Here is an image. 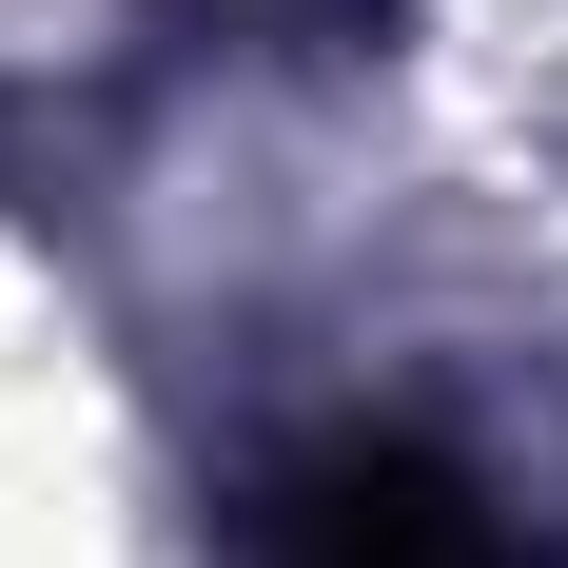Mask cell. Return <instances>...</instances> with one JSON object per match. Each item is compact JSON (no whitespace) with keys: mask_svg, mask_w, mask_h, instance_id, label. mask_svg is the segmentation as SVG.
<instances>
[{"mask_svg":"<svg viewBox=\"0 0 568 568\" xmlns=\"http://www.w3.org/2000/svg\"><path fill=\"white\" fill-rule=\"evenodd\" d=\"M255 568H510L490 490L452 452H393V432H334L314 470H275L255 510Z\"/></svg>","mask_w":568,"mask_h":568,"instance_id":"obj_1","label":"cell"}]
</instances>
